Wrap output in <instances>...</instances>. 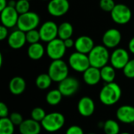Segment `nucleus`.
I'll return each instance as SVG.
<instances>
[{"label":"nucleus","instance_id":"obj_1","mask_svg":"<svg viewBox=\"0 0 134 134\" xmlns=\"http://www.w3.org/2000/svg\"><path fill=\"white\" fill-rule=\"evenodd\" d=\"M122 97V89L116 82L106 83L100 90L99 99L105 106H112L117 104Z\"/></svg>","mask_w":134,"mask_h":134},{"label":"nucleus","instance_id":"obj_2","mask_svg":"<svg viewBox=\"0 0 134 134\" xmlns=\"http://www.w3.org/2000/svg\"><path fill=\"white\" fill-rule=\"evenodd\" d=\"M110 55L108 48L104 45L95 46L88 54L90 66L99 69L102 68L110 61Z\"/></svg>","mask_w":134,"mask_h":134},{"label":"nucleus","instance_id":"obj_3","mask_svg":"<svg viewBox=\"0 0 134 134\" xmlns=\"http://www.w3.org/2000/svg\"><path fill=\"white\" fill-rule=\"evenodd\" d=\"M65 124V117L60 112H51L46 114L41 122L42 127L48 133H56L61 130Z\"/></svg>","mask_w":134,"mask_h":134},{"label":"nucleus","instance_id":"obj_4","mask_svg":"<svg viewBox=\"0 0 134 134\" xmlns=\"http://www.w3.org/2000/svg\"><path fill=\"white\" fill-rule=\"evenodd\" d=\"M48 74L52 79L53 82L59 83L68 77V65L62 59L53 60L49 66Z\"/></svg>","mask_w":134,"mask_h":134},{"label":"nucleus","instance_id":"obj_5","mask_svg":"<svg viewBox=\"0 0 134 134\" xmlns=\"http://www.w3.org/2000/svg\"><path fill=\"white\" fill-rule=\"evenodd\" d=\"M39 16L35 12L29 11L19 16L16 26L18 29L24 32H27L31 30L36 29V27L39 25Z\"/></svg>","mask_w":134,"mask_h":134},{"label":"nucleus","instance_id":"obj_6","mask_svg":"<svg viewBox=\"0 0 134 134\" xmlns=\"http://www.w3.org/2000/svg\"><path fill=\"white\" fill-rule=\"evenodd\" d=\"M68 64L69 67L74 71L79 73H83L86 69L90 67L88 54L82 53L78 51L72 53L69 56Z\"/></svg>","mask_w":134,"mask_h":134},{"label":"nucleus","instance_id":"obj_7","mask_svg":"<svg viewBox=\"0 0 134 134\" xmlns=\"http://www.w3.org/2000/svg\"><path fill=\"white\" fill-rule=\"evenodd\" d=\"M66 46L64 45V40L60 38H57L49 42H47L46 47V53L49 58L52 60H60L65 55Z\"/></svg>","mask_w":134,"mask_h":134},{"label":"nucleus","instance_id":"obj_8","mask_svg":"<svg viewBox=\"0 0 134 134\" xmlns=\"http://www.w3.org/2000/svg\"><path fill=\"white\" fill-rule=\"evenodd\" d=\"M112 20L120 25L128 24L132 18V11L130 7L125 4H116L110 13Z\"/></svg>","mask_w":134,"mask_h":134},{"label":"nucleus","instance_id":"obj_9","mask_svg":"<svg viewBox=\"0 0 134 134\" xmlns=\"http://www.w3.org/2000/svg\"><path fill=\"white\" fill-rule=\"evenodd\" d=\"M42 42H49L58 38V25L53 21L48 20L43 23L38 29Z\"/></svg>","mask_w":134,"mask_h":134},{"label":"nucleus","instance_id":"obj_10","mask_svg":"<svg viewBox=\"0 0 134 134\" xmlns=\"http://www.w3.org/2000/svg\"><path fill=\"white\" fill-rule=\"evenodd\" d=\"M130 61V55L123 48L115 49L110 55V63L115 69H123Z\"/></svg>","mask_w":134,"mask_h":134},{"label":"nucleus","instance_id":"obj_11","mask_svg":"<svg viewBox=\"0 0 134 134\" xmlns=\"http://www.w3.org/2000/svg\"><path fill=\"white\" fill-rule=\"evenodd\" d=\"M70 9L68 0H49L47 5L48 13L55 17L65 15Z\"/></svg>","mask_w":134,"mask_h":134},{"label":"nucleus","instance_id":"obj_12","mask_svg":"<svg viewBox=\"0 0 134 134\" xmlns=\"http://www.w3.org/2000/svg\"><path fill=\"white\" fill-rule=\"evenodd\" d=\"M19 16L20 14L17 13L15 7L7 5L4 9L1 11L0 19L2 25H4L8 28L15 27L17 24Z\"/></svg>","mask_w":134,"mask_h":134},{"label":"nucleus","instance_id":"obj_13","mask_svg":"<svg viewBox=\"0 0 134 134\" xmlns=\"http://www.w3.org/2000/svg\"><path fill=\"white\" fill-rule=\"evenodd\" d=\"M79 88V80L71 76L67 77L65 79L59 82L58 90L64 97H71L77 93Z\"/></svg>","mask_w":134,"mask_h":134},{"label":"nucleus","instance_id":"obj_14","mask_svg":"<svg viewBox=\"0 0 134 134\" xmlns=\"http://www.w3.org/2000/svg\"><path fill=\"white\" fill-rule=\"evenodd\" d=\"M122 41V34L116 28H110L107 30L102 37L103 45L108 49H114L117 47Z\"/></svg>","mask_w":134,"mask_h":134},{"label":"nucleus","instance_id":"obj_15","mask_svg":"<svg viewBox=\"0 0 134 134\" xmlns=\"http://www.w3.org/2000/svg\"><path fill=\"white\" fill-rule=\"evenodd\" d=\"M77 108L79 115L82 117H90L95 111V103L91 97L86 96L79 100Z\"/></svg>","mask_w":134,"mask_h":134},{"label":"nucleus","instance_id":"obj_16","mask_svg":"<svg viewBox=\"0 0 134 134\" xmlns=\"http://www.w3.org/2000/svg\"><path fill=\"white\" fill-rule=\"evenodd\" d=\"M118 121L124 124L134 123V107L132 105H122L115 113Z\"/></svg>","mask_w":134,"mask_h":134},{"label":"nucleus","instance_id":"obj_17","mask_svg":"<svg viewBox=\"0 0 134 134\" xmlns=\"http://www.w3.org/2000/svg\"><path fill=\"white\" fill-rule=\"evenodd\" d=\"M8 45L13 49H19L22 48L27 42L26 33L20 29L13 31L7 38Z\"/></svg>","mask_w":134,"mask_h":134},{"label":"nucleus","instance_id":"obj_18","mask_svg":"<svg viewBox=\"0 0 134 134\" xmlns=\"http://www.w3.org/2000/svg\"><path fill=\"white\" fill-rule=\"evenodd\" d=\"M94 46L95 45L93 38L87 35L79 36L75 41V50L82 53L89 54V53L93 49Z\"/></svg>","mask_w":134,"mask_h":134},{"label":"nucleus","instance_id":"obj_19","mask_svg":"<svg viewBox=\"0 0 134 134\" xmlns=\"http://www.w3.org/2000/svg\"><path fill=\"white\" fill-rule=\"evenodd\" d=\"M42 128L40 122L32 119H28L24 120L19 126V132L20 134H40Z\"/></svg>","mask_w":134,"mask_h":134},{"label":"nucleus","instance_id":"obj_20","mask_svg":"<svg viewBox=\"0 0 134 134\" xmlns=\"http://www.w3.org/2000/svg\"><path fill=\"white\" fill-rule=\"evenodd\" d=\"M83 81L84 82L90 86L97 85L101 80L100 69L90 66L83 72Z\"/></svg>","mask_w":134,"mask_h":134},{"label":"nucleus","instance_id":"obj_21","mask_svg":"<svg viewBox=\"0 0 134 134\" xmlns=\"http://www.w3.org/2000/svg\"><path fill=\"white\" fill-rule=\"evenodd\" d=\"M26 82L24 79L20 76H15L12 78L9 82V92L13 95H20L26 90Z\"/></svg>","mask_w":134,"mask_h":134},{"label":"nucleus","instance_id":"obj_22","mask_svg":"<svg viewBox=\"0 0 134 134\" xmlns=\"http://www.w3.org/2000/svg\"><path fill=\"white\" fill-rule=\"evenodd\" d=\"M46 49L40 42L30 44L27 48V56L33 60H38L44 56Z\"/></svg>","mask_w":134,"mask_h":134},{"label":"nucleus","instance_id":"obj_23","mask_svg":"<svg viewBox=\"0 0 134 134\" xmlns=\"http://www.w3.org/2000/svg\"><path fill=\"white\" fill-rule=\"evenodd\" d=\"M100 75L101 80H103L105 83L113 82L116 76L115 68L111 65L107 64L102 68H100Z\"/></svg>","mask_w":134,"mask_h":134},{"label":"nucleus","instance_id":"obj_24","mask_svg":"<svg viewBox=\"0 0 134 134\" xmlns=\"http://www.w3.org/2000/svg\"><path fill=\"white\" fill-rule=\"evenodd\" d=\"M63 97L64 96L58 89L51 90L46 96V101L50 106H57L61 102Z\"/></svg>","mask_w":134,"mask_h":134},{"label":"nucleus","instance_id":"obj_25","mask_svg":"<svg viewBox=\"0 0 134 134\" xmlns=\"http://www.w3.org/2000/svg\"><path fill=\"white\" fill-rule=\"evenodd\" d=\"M73 26L69 22H63L58 25V38L62 40L71 38L73 35Z\"/></svg>","mask_w":134,"mask_h":134},{"label":"nucleus","instance_id":"obj_26","mask_svg":"<svg viewBox=\"0 0 134 134\" xmlns=\"http://www.w3.org/2000/svg\"><path fill=\"white\" fill-rule=\"evenodd\" d=\"M52 79L49 75L48 73H42L37 76L35 79V86L42 90H47L50 87L52 84Z\"/></svg>","mask_w":134,"mask_h":134},{"label":"nucleus","instance_id":"obj_27","mask_svg":"<svg viewBox=\"0 0 134 134\" xmlns=\"http://www.w3.org/2000/svg\"><path fill=\"white\" fill-rule=\"evenodd\" d=\"M103 130L105 134H119L120 126L117 121L114 119H108L104 122Z\"/></svg>","mask_w":134,"mask_h":134},{"label":"nucleus","instance_id":"obj_28","mask_svg":"<svg viewBox=\"0 0 134 134\" xmlns=\"http://www.w3.org/2000/svg\"><path fill=\"white\" fill-rule=\"evenodd\" d=\"M14 131L15 125L9 117L0 118V134H13Z\"/></svg>","mask_w":134,"mask_h":134},{"label":"nucleus","instance_id":"obj_29","mask_svg":"<svg viewBox=\"0 0 134 134\" xmlns=\"http://www.w3.org/2000/svg\"><path fill=\"white\" fill-rule=\"evenodd\" d=\"M46 115V113L45 110L40 107H36V108H33L31 112V119H32L35 121L38 122L40 123L44 119Z\"/></svg>","mask_w":134,"mask_h":134},{"label":"nucleus","instance_id":"obj_30","mask_svg":"<svg viewBox=\"0 0 134 134\" xmlns=\"http://www.w3.org/2000/svg\"><path fill=\"white\" fill-rule=\"evenodd\" d=\"M15 9L20 15L27 13L30 9V2L28 0H18L16 1Z\"/></svg>","mask_w":134,"mask_h":134},{"label":"nucleus","instance_id":"obj_31","mask_svg":"<svg viewBox=\"0 0 134 134\" xmlns=\"http://www.w3.org/2000/svg\"><path fill=\"white\" fill-rule=\"evenodd\" d=\"M26 33V38H27V42L29 44H33L36 42H39V40H41L40 38V34L38 30L34 29L31 30Z\"/></svg>","mask_w":134,"mask_h":134},{"label":"nucleus","instance_id":"obj_32","mask_svg":"<svg viewBox=\"0 0 134 134\" xmlns=\"http://www.w3.org/2000/svg\"><path fill=\"white\" fill-rule=\"evenodd\" d=\"M122 71L126 78L134 79V59L130 60V61L122 69Z\"/></svg>","mask_w":134,"mask_h":134},{"label":"nucleus","instance_id":"obj_33","mask_svg":"<svg viewBox=\"0 0 134 134\" xmlns=\"http://www.w3.org/2000/svg\"><path fill=\"white\" fill-rule=\"evenodd\" d=\"M115 5L116 4L114 0H100V2H99L100 8L102 10L105 12H109V13L112 11Z\"/></svg>","mask_w":134,"mask_h":134},{"label":"nucleus","instance_id":"obj_34","mask_svg":"<svg viewBox=\"0 0 134 134\" xmlns=\"http://www.w3.org/2000/svg\"><path fill=\"white\" fill-rule=\"evenodd\" d=\"M9 119L11 120V122L15 125V126H20L23 122H24V119L23 116L21 115V114L18 113V112H13L9 115Z\"/></svg>","mask_w":134,"mask_h":134},{"label":"nucleus","instance_id":"obj_35","mask_svg":"<svg viewBox=\"0 0 134 134\" xmlns=\"http://www.w3.org/2000/svg\"><path fill=\"white\" fill-rule=\"evenodd\" d=\"M65 134H85L84 131L82 130V127H80L79 126L77 125H73L71 126L70 127L68 128V130H66Z\"/></svg>","mask_w":134,"mask_h":134},{"label":"nucleus","instance_id":"obj_36","mask_svg":"<svg viewBox=\"0 0 134 134\" xmlns=\"http://www.w3.org/2000/svg\"><path fill=\"white\" fill-rule=\"evenodd\" d=\"M9 116V108L7 105L1 102L0 103V118H6Z\"/></svg>","mask_w":134,"mask_h":134},{"label":"nucleus","instance_id":"obj_37","mask_svg":"<svg viewBox=\"0 0 134 134\" xmlns=\"http://www.w3.org/2000/svg\"><path fill=\"white\" fill-rule=\"evenodd\" d=\"M9 31H8V27H5L4 25H1L0 27V40L3 41L6 38L9 37Z\"/></svg>","mask_w":134,"mask_h":134},{"label":"nucleus","instance_id":"obj_38","mask_svg":"<svg viewBox=\"0 0 134 134\" xmlns=\"http://www.w3.org/2000/svg\"><path fill=\"white\" fill-rule=\"evenodd\" d=\"M64 45H65L67 49H69V48L75 46V41L71 38H69L64 40Z\"/></svg>","mask_w":134,"mask_h":134},{"label":"nucleus","instance_id":"obj_39","mask_svg":"<svg viewBox=\"0 0 134 134\" xmlns=\"http://www.w3.org/2000/svg\"><path fill=\"white\" fill-rule=\"evenodd\" d=\"M128 48H129L130 52L134 54V36L130 39L129 45H128Z\"/></svg>","mask_w":134,"mask_h":134},{"label":"nucleus","instance_id":"obj_40","mask_svg":"<svg viewBox=\"0 0 134 134\" xmlns=\"http://www.w3.org/2000/svg\"><path fill=\"white\" fill-rule=\"evenodd\" d=\"M8 5V2L6 0H0V11L4 9Z\"/></svg>","mask_w":134,"mask_h":134},{"label":"nucleus","instance_id":"obj_41","mask_svg":"<svg viewBox=\"0 0 134 134\" xmlns=\"http://www.w3.org/2000/svg\"><path fill=\"white\" fill-rule=\"evenodd\" d=\"M16 2L14 1V0H9V1L8 2V5H9V6L15 7V6H16Z\"/></svg>","mask_w":134,"mask_h":134},{"label":"nucleus","instance_id":"obj_42","mask_svg":"<svg viewBox=\"0 0 134 134\" xmlns=\"http://www.w3.org/2000/svg\"><path fill=\"white\" fill-rule=\"evenodd\" d=\"M2 55L0 53V67H2Z\"/></svg>","mask_w":134,"mask_h":134},{"label":"nucleus","instance_id":"obj_43","mask_svg":"<svg viewBox=\"0 0 134 134\" xmlns=\"http://www.w3.org/2000/svg\"><path fill=\"white\" fill-rule=\"evenodd\" d=\"M119 134H131V133H128V132H123V133H120Z\"/></svg>","mask_w":134,"mask_h":134},{"label":"nucleus","instance_id":"obj_44","mask_svg":"<svg viewBox=\"0 0 134 134\" xmlns=\"http://www.w3.org/2000/svg\"><path fill=\"white\" fill-rule=\"evenodd\" d=\"M87 134H97V133H87Z\"/></svg>","mask_w":134,"mask_h":134},{"label":"nucleus","instance_id":"obj_45","mask_svg":"<svg viewBox=\"0 0 134 134\" xmlns=\"http://www.w3.org/2000/svg\"><path fill=\"white\" fill-rule=\"evenodd\" d=\"M42 1H49V0H42Z\"/></svg>","mask_w":134,"mask_h":134},{"label":"nucleus","instance_id":"obj_46","mask_svg":"<svg viewBox=\"0 0 134 134\" xmlns=\"http://www.w3.org/2000/svg\"><path fill=\"white\" fill-rule=\"evenodd\" d=\"M28 1H30V0H28Z\"/></svg>","mask_w":134,"mask_h":134},{"label":"nucleus","instance_id":"obj_47","mask_svg":"<svg viewBox=\"0 0 134 134\" xmlns=\"http://www.w3.org/2000/svg\"><path fill=\"white\" fill-rule=\"evenodd\" d=\"M68 1H69V0H68Z\"/></svg>","mask_w":134,"mask_h":134}]
</instances>
